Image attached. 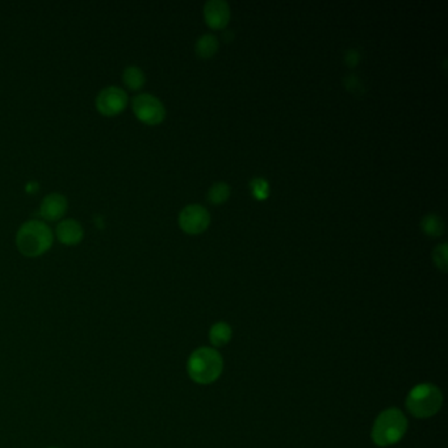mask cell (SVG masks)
I'll use <instances>...</instances> for the list:
<instances>
[{"label":"cell","instance_id":"cell-1","mask_svg":"<svg viewBox=\"0 0 448 448\" xmlns=\"http://www.w3.org/2000/svg\"><path fill=\"white\" fill-rule=\"evenodd\" d=\"M53 241V230L40 220L25 221L16 233L17 249L28 258H36L45 254L51 248Z\"/></svg>","mask_w":448,"mask_h":448},{"label":"cell","instance_id":"cell-2","mask_svg":"<svg viewBox=\"0 0 448 448\" xmlns=\"http://www.w3.org/2000/svg\"><path fill=\"white\" fill-rule=\"evenodd\" d=\"M224 369V360L217 350L200 347L195 350L187 362L188 376L201 385L212 384L221 376Z\"/></svg>","mask_w":448,"mask_h":448},{"label":"cell","instance_id":"cell-3","mask_svg":"<svg viewBox=\"0 0 448 448\" xmlns=\"http://www.w3.org/2000/svg\"><path fill=\"white\" fill-rule=\"evenodd\" d=\"M406 430L408 419L405 414L399 409L391 408L378 415L372 426L371 438L379 447H389L399 443Z\"/></svg>","mask_w":448,"mask_h":448},{"label":"cell","instance_id":"cell-4","mask_svg":"<svg viewBox=\"0 0 448 448\" xmlns=\"http://www.w3.org/2000/svg\"><path fill=\"white\" fill-rule=\"evenodd\" d=\"M442 404L443 395L440 389L430 382L415 385L406 397V408L417 418H430L436 414Z\"/></svg>","mask_w":448,"mask_h":448},{"label":"cell","instance_id":"cell-5","mask_svg":"<svg viewBox=\"0 0 448 448\" xmlns=\"http://www.w3.org/2000/svg\"><path fill=\"white\" fill-rule=\"evenodd\" d=\"M135 117L146 125H158L166 118V108L157 96L144 92L138 94L132 100Z\"/></svg>","mask_w":448,"mask_h":448},{"label":"cell","instance_id":"cell-6","mask_svg":"<svg viewBox=\"0 0 448 448\" xmlns=\"http://www.w3.org/2000/svg\"><path fill=\"white\" fill-rule=\"evenodd\" d=\"M128 94L125 90L117 85H108L98 94L95 105L96 109L104 116H116L121 114L128 105Z\"/></svg>","mask_w":448,"mask_h":448},{"label":"cell","instance_id":"cell-7","mask_svg":"<svg viewBox=\"0 0 448 448\" xmlns=\"http://www.w3.org/2000/svg\"><path fill=\"white\" fill-rule=\"evenodd\" d=\"M211 224L209 212L200 204H191L183 208L179 213V226L187 234H201Z\"/></svg>","mask_w":448,"mask_h":448},{"label":"cell","instance_id":"cell-8","mask_svg":"<svg viewBox=\"0 0 448 448\" xmlns=\"http://www.w3.org/2000/svg\"><path fill=\"white\" fill-rule=\"evenodd\" d=\"M204 18L212 29H224L230 21V5L224 0H209L204 4Z\"/></svg>","mask_w":448,"mask_h":448},{"label":"cell","instance_id":"cell-9","mask_svg":"<svg viewBox=\"0 0 448 448\" xmlns=\"http://www.w3.org/2000/svg\"><path fill=\"white\" fill-rule=\"evenodd\" d=\"M57 239L66 246H75L83 239V226L74 218H65L57 224Z\"/></svg>","mask_w":448,"mask_h":448},{"label":"cell","instance_id":"cell-10","mask_svg":"<svg viewBox=\"0 0 448 448\" xmlns=\"http://www.w3.org/2000/svg\"><path fill=\"white\" fill-rule=\"evenodd\" d=\"M67 211V199L61 194H49L40 204V215L47 221H60Z\"/></svg>","mask_w":448,"mask_h":448},{"label":"cell","instance_id":"cell-11","mask_svg":"<svg viewBox=\"0 0 448 448\" xmlns=\"http://www.w3.org/2000/svg\"><path fill=\"white\" fill-rule=\"evenodd\" d=\"M122 82L125 84V87L129 88L131 91H138L144 87V84L146 82V77L141 67L132 65V66H127L124 68Z\"/></svg>","mask_w":448,"mask_h":448},{"label":"cell","instance_id":"cell-12","mask_svg":"<svg viewBox=\"0 0 448 448\" xmlns=\"http://www.w3.org/2000/svg\"><path fill=\"white\" fill-rule=\"evenodd\" d=\"M233 330L226 322H217L209 330V341L215 347H224L232 339Z\"/></svg>","mask_w":448,"mask_h":448},{"label":"cell","instance_id":"cell-13","mask_svg":"<svg viewBox=\"0 0 448 448\" xmlns=\"http://www.w3.org/2000/svg\"><path fill=\"white\" fill-rule=\"evenodd\" d=\"M220 48V42L216 36L212 34H202L196 41L195 51L201 58H211L216 54Z\"/></svg>","mask_w":448,"mask_h":448},{"label":"cell","instance_id":"cell-14","mask_svg":"<svg viewBox=\"0 0 448 448\" xmlns=\"http://www.w3.org/2000/svg\"><path fill=\"white\" fill-rule=\"evenodd\" d=\"M421 229L429 237H440L445 232V221L435 213L426 215L421 221Z\"/></svg>","mask_w":448,"mask_h":448},{"label":"cell","instance_id":"cell-15","mask_svg":"<svg viewBox=\"0 0 448 448\" xmlns=\"http://www.w3.org/2000/svg\"><path fill=\"white\" fill-rule=\"evenodd\" d=\"M230 192L232 189L229 184L225 182H217L208 189L207 199L213 205H220L230 198Z\"/></svg>","mask_w":448,"mask_h":448},{"label":"cell","instance_id":"cell-16","mask_svg":"<svg viewBox=\"0 0 448 448\" xmlns=\"http://www.w3.org/2000/svg\"><path fill=\"white\" fill-rule=\"evenodd\" d=\"M250 191L255 199L261 201L266 200L269 196V185L263 178H254L250 182Z\"/></svg>","mask_w":448,"mask_h":448},{"label":"cell","instance_id":"cell-17","mask_svg":"<svg viewBox=\"0 0 448 448\" xmlns=\"http://www.w3.org/2000/svg\"><path fill=\"white\" fill-rule=\"evenodd\" d=\"M432 261H434L435 266L438 267L439 269H442L443 272L447 271V243H440L434 249V251H432Z\"/></svg>","mask_w":448,"mask_h":448},{"label":"cell","instance_id":"cell-18","mask_svg":"<svg viewBox=\"0 0 448 448\" xmlns=\"http://www.w3.org/2000/svg\"><path fill=\"white\" fill-rule=\"evenodd\" d=\"M360 61V53L356 49H350L345 54V62L349 67L358 66Z\"/></svg>","mask_w":448,"mask_h":448},{"label":"cell","instance_id":"cell-19","mask_svg":"<svg viewBox=\"0 0 448 448\" xmlns=\"http://www.w3.org/2000/svg\"><path fill=\"white\" fill-rule=\"evenodd\" d=\"M224 38H225V40H226V41H228V42H230V41H232V38H233L232 31H229V36H228V34H224Z\"/></svg>","mask_w":448,"mask_h":448},{"label":"cell","instance_id":"cell-20","mask_svg":"<svg viewBox=\"0 0 448 448\" xmlns=\"http://www.w3.org/2000/svg\"><path fill=\"white\" fill-rule=\"evenodd\" d=\"M49 448H57V447H49Z\"/></svg>","mask_w":448,"mask_h":448}]
</instances>
